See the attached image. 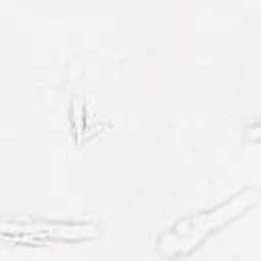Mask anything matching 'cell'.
Here are the masks:
<instances>
[{
	"label": "cell",
	"instance_id": "6da1fadb",
	"mask_svg": "<svg viewBox=\"0 0 261 261\" xmlns=\"http://www.w3.org/2000/svg\"><path fill=\"white\" fill-rule=\"evenodd\" d=\"M259 192L255 188H245L237 192L230 200L218 204L212 210H206L202 214H194L188 218L177 220L167 232L159 234L157 249L165 257H177L190 253L198 243H202L212 230L220 228L222 224L234 220L245 210L255 206L259 202Z\"/></svg>",
	"mask_w": 261,
	"mask_h": 261
},
{
	"label": "cell",
	"instance_id": "7a4b0ae2",
	"mask_svg": "<svg viewBox=\"0 0 261 261\" xmlns=\"http://www.w3.org/2000/svg\"><path fill=\"white\" fill-rule=\"evenodd\" d=\"M98 234L96 224L88 222H47V220H27L14 224L16 241L43 243L47 239H90Z\"/></svg>",
	"mask_w": 261,
	"mask_h": 261
}]
</instances>
